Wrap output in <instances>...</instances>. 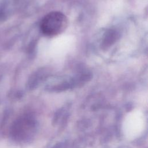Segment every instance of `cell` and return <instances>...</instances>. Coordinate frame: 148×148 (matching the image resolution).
<instances>
[{
	"mask_svg": "<svg viewBox=\"0 0 148 148\" xmlns=\"http://www.w3.org/2000/svg\"><path fill=\"white\" fill-rule=\"evenodd\" d=\"M68 24V18L62 13L53 11L45 15L40 24L42 33L47 36L52 37L61 34Z\"/></svg>",
	"mask_w": 148,
	"mask_h": 148,
	"instance_id": "cell-1",
	"label": "cell"
}]
</instances>
